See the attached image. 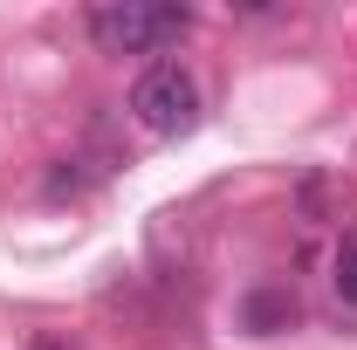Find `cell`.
<instances>
[{
  "mask_svg": "<svg viewBox=\"0 0 357 350\" xmlns=\"http://www.w3.org/2000/svg\"><path fill=\"white\" fill-rule=\"evenodd\" d=\"M185 21H192L185 7H151V0H103V7H89V35L110 55H151V48L178 42Z\"/></svg>",
  "mask_w": 357,
  "mask_h": 350,
  "instance_id": "obj_1",
  "label": "cell"
},
{
  "mask_svg": "<svg viewBox=\"0 0 357 350\" xmlns=\"http://www.w3.org/2000/svg\"><path fill=\"white\" fill-rule=\"evenodd\" d=\"M289 316H296V303H289L282 289H255V296H248V330H255V337L289 330Z\"/></svg>",
  "mask_w": 357,
  "mask_h": 350,
  "instance_id": "obj_3",
  "label": "cell"
},
{
  "mask_svg": "<svg viewBox=\"0 0 357 350\" xmlns=\"http://www.w3.org/2000/svg\"><path fill=\"white\" fill-rule=\"evenodd\" d=\"M330 282H337V296L357 309V227L337 241V261H330Z\"/></svg>",
  "mask_w": 357,
  "mask_h": 350,
  "instance_id": "obj_4",
  "label": "cell"
},
{
  "mask_svg": "<svg viewBox=\"0 0 357 350\" xmlns=\"http://www.w3.org/2000/svg\"><path fill=\"white\" fill-rule=\"evenodd\" d=\"M131 117L144 131H158V137L192 131V117H199V83H192L178 62H151V69L137 76V89H131Z\"/></svg>",
  "mask_w": 357,
  "mask_h": 350,
  "instance_id": "obj_2",
  "label": "cell"
}]
</instances>
